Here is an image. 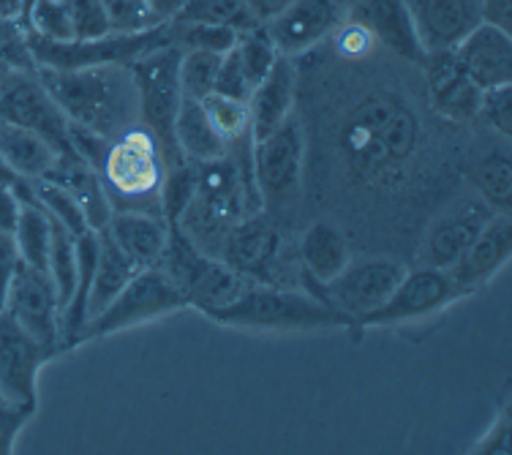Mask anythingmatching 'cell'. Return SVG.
<instances>
[{
	"mask_svg": "<svg viewBox=\"0 0 512 455\" xmlns=\"http://www.w3.org/2000/svg\"><path fill=\"white\" fill-rule=\"evenodd\" d=\"M0 71H11V74L36 71L33 55H30L28 30L11 17H0Z\"/></svg>",
	"mask_w": 512,
	"mask_h": 455,
	"instance_id": "ab89813d",
	"label": "cell"
},
{
	"mask_svg": "<svg viewBox=\"0 0 512 455\" xmlns=\"http://www.w3.org/2000/svg\"><path fill=\"white\" fill-rule=\"evenodd\" d=\"M36 69H90V66H131L142 55L175 44L172 22H158L142 33H107L96 39L47 41L28 33Z\"/></svg>",
	"mask_w": 512,
	"mask_h": 455,
	"instance_id": "8992f818",
	"label": "cell"
},
{
	"mask_svg": "<svg viewBox=\"0 0 512 455\" xmlns=\"http://www.w3.org/2000/svg\"><path fill=\"white\" fill-rule=\"evenodd\" d=\"M131 77L137 85L139 123L156 137L158 148L164 153L169 167L183 164L178 142H175V120H178L180 104H183V88H180V47L167 44L158 50L142 55L131 66Z\"/></svg>",
	"mask_w": 512,
	"mask_h": 455,
	"instance_id": "5b68a950",
	"label": "cell"
},
{
	"mask_svg": "<svg viewBox=\"0 0 512 455\" xmlns=\"http://www.w3.org/2000/svg\"><path fill=\"white\" fill-rule=\"evenodd\" d=\"M278 60L276 44L270 41L267 30L259 25L254 30H243L237 41L221 55L216 90L232 99L248 101L251 90L262 82L267 71Z\"/></svg>",
	"mask_w": 512,
	"mask_h": 455,
	"instance_id": "7402d4cb",
	"label": "cell"
},
{
	"mask_svg": "<svg viewBox=\"0 0 512 455\" xmlns=\"http://www.w3.org/2000/svg\"><path fill=\"white\" fill-rule=\"evenodd\" d=\"M101 3L107 14L109 33H142L161 22L148 6V0H101Z\"/></svg>",
	"mask_w": 512,
	"mask_h": 455,
	"instance_id": "60d3db41",
	"label": "cell"
},
{
	"mask_svg": "<svg viewBox=\"0 0 512 455\" xmlns=\"http://www.w3.org/2000/svg\"><path fill=\"white\" fill-rule=\"evenodd\" d=\"M101 180L115 210L161 213L158 197L167 175V161L156 137L142 123L109 139L99 164Z\"/></svg>",
	"mask_w": 512,
	"mask_h": 455,
	"instance_id": "277c9868",
	"label": "cell"
},
{
	"mask_svg": "<svg viewBox=\"0 0 512 455\" xmlns=\"http://www.w3.org/2000/svg\"><path fill=\"white\" fill-rule=\"evenodd\" d=\"M512 254V216L510 213H493V218L480 229V235L472 240V246L455 259V265L447 268L453 276L455 287L461 295H472L485 284H491L499 276Z\"/></svg>",
	"mask_w": 512,
	"mask_h": 455,
	"instance_id": "d6986e66",
	"label": "cell"
},
{
	"mask_svg": "<svg viewBox=\"0 0 512 455\" xmlns=\"http://www.w3.org/2000/svg\"><path fill=\"white\" fill-rule=\"evenodd\" d=\"M22 194H25V202H22L20 221H17V229L11 238H14L22 265L47 273V259H50L52 246V218L28 197L25 186H22Z\"/></svg>",
	"mask_w": 512,
	"mask_h": 455,
	"instance_id": "1f68e13d",
	"label": "cell"
},
{
	"mask_svg": "<svg viewBox=\"0 0 512 455\" xmlns=\"http://www.w3.org/2000/svg\"><path fill=\"white\" fill-rule=\"evenodd\" d=\"M139 268H156L172 238V227L161 213L148 210H115L104 227Z\"/></svg>",
	"mask_w": 512,
	"mask_h": 455,
	"instance_id": "d4e9b609",
	"label": "cell"
},
{
	"mask_svg": "<svg viewBox=\"0 0 512 455\" xmlns=\"http://www.w3.org/2000/svg\"><path fill=\"white\" fill-rule=\"evenodd\" d=\"M425 52L453 50L483 22V0H404Z\"/></svg>",
	"mask_w": 512,
	"mask_h": 455,
	"instance_id": "603a6c76",
	"label": "cell"
},
{
	"mask_svg": "<svg viewBox=\"0 0 512 455\" xmlns=\"http://www.w3.org/2000/svg\"><path fill=\"white\" fill-rule=\"evenodd\" d=\"M194 191H197V164L183 161L178 167L167 169L158 205H161V216L167 218L169 227H178V221L194 199Z\"/></svg>",
	"mask_w": 512,
	"mask_h": 455,
	"instance_id": "8d00e7d4",
	"label": "cell"
},
{
	"mask_svg": "<svg viewBox=\"0 0 512 455\" xmlns=\"http://www.w3.org/2000/svg\"><path fill=\"white\" fill-rule=\"evenodd\" d=\"M335 3H338L341 9H349V6H355L357 0H335Z\"/></svg>",
	"mask_w": 512,
	"mask_h": 455,
	"instance_id": "db71d44e",
	"label": "cell"
},
{
	"mask_svg": "<svg viewBox=\"0 0 512 455\" xmlns=\"http://www.w3.org/2000/svg\"><path fill=\"white\" fill-rule=\"evenodd\" d=\"M483 20L512 30V0H483Z\"/></svg>",
	"mask_w": 512,
	"mask_h": 455,
	"instance_id": "c3c4849f",
	"label": "cell"
},
{
	"mask_svg": "<svg viewBox=\"0 0 512 455\" xmlns=\"http://www.w3.org/2000/svg\"><path fill=\"white\" fill-rule=\"evenodd\" d=\"M306 164V137L297 115L281 123L262 139L251 142V169L259 191L262 210L267 205H281L300 194Z\"/></svg>",
	"mask_w": 512,
	"mask_h": 455,
	"instance_id": "30bf717a",
	"label": "cell"
},
{
	"mask_svg": "<svg viewBox=\"0 0 512 455\" xmlns=\"http://www.w3.org/2000/svg\"><path fill=\"white\" fill-rule=\"evenodd\" d=\"M207 319L256 333H319L346 327V319L338 317L311 289H286L270 281H251L235 303Z\"/></svg>",
	"mask_w": 512,
	"mask_h": 455,
	"instance_id": "3957f363",
	"label": "cell"
},
{
	"mask_svg": "<svg viewBox=\"0 0 512 455\" xmlns=\"http://www.w3.org/2000/svg\"><path fill=\"white\" fill-rule=\"evenodd\" d=\"M36 77L74 129L109 142L139 123L137 85L128 66L36 69Z\"/></svg>",
	"mask_w": 512,
	"mask_h": 455,
	"instance_id": "7a4b0ae2",
	"label": "cell"
},
{
	"mask_svg": "<svg viewBox=\"0 0 512 455\" xmlns=\"http://www.w3.org/2000/svg\"><path fill=\"white\" fill-rule=\"evenodd\" d=\"M248 9H251V14L256 17V22L259 25H265V22H270L276 14H281V11L292 3V0H246Z\"/></svg>",
	"mask_w": 512,
	"mask_h": 455,
	"instance_id": "681fc988",
	"label": "cell"
},
{
	"mask_svg": "<svg viewBox=\"0 0 512 455\" xmlns=\"http://www.w3.org/2000/svg\"><path fill=\"white\" fill-rule=\"evenodd\" d=\"M25 30L47 41H71L74 28H71L69 11L63 6V0H36L30 9Z\"/></svg>",
	"mask_w": 512,
	"mask_h": 455,
	"instance_id": "f35d334b",
	"label": "cell"
},
{
	"mask_svg": "<svg viewBox=\"0 0 512 455\" xmlns=\"http://www.w3.org/2000/svg\"><path fill=\"white\" fill-rule=\"evenodd\" d=\"M96 235H99V254H96V268H93V281H90L88 319L96 317L101 308L107 306L109 300L118 295L131 278L137 276L139 270H145L139 268L137 262L128 257L126 251L109 238L104 229H99Z\"/></svg>",
	"mask_w": 512,
	"mask_h": 455,
	"instance_id": "f1b7e54d",
	"label": "cell"
},
{
	"mask_svg": "<svg viewBox=\"0 0 512 455\" xmlns=\"http://www.w3.org/2000/svg\"><path fill=\"white\" fill-rule=\"evenodd\" d=\"M474 194L483 199L493 213L512 210V159L510 148H499L485 153L472 164L469 172Z\"/></svg>",
	"mask_w": 512,
	"mask_h": 455,
	"instance_id": "4dcf8cb0",
	"label": "cell"
},
{
	"mask_svg": "<svg viewBox=\"0 0 512 455\" xmlns=\"http://www.w3.org/2000/svg\"><path fill=\"white\" fill-rule=\"evenodd\" d=\"M47 276L52 287L58 292L60 311L69 306L71 295L77 289L79 259H77V235H71L69 229L60 227L58 221H52V246L50 259H47Z\"/></svg>",
	"mask_w": 512,
	"mask_h": 455,
	"instance_id": "836d02e7",
	"label": "cell"
},
{
	"mask_svg": "<svg viewBox=\"0 0 512 455\" xmlns=\"http://www.w3.org/2000/svg\"><path fill=\"white\" fill-rule=\"evenodd\" d=\"M472 453H510V409L504 406L499 423H493L483 442H477Z\"/></svg>",
	"mask_w": 512,
	"mask_h": 455,
	"instance_id": "bcb514c9",
	"label": "cell"
},
{
	"mask_svg": "<svg viewBox=\"0 0 512 455\" xmlns=\"http://www.w3.org/2000/svg\"><path fill=\"white\" fill-rule=\"evenodd\" d=\"M175 142H178L183 161H191V164L216 161L229 153L227 142L210 126L202 104L197 99H186V96H183L178 120H175Z\"/></svg>",
	"mask_w": 512,
	"mask_h": 455,
	"instance_id": "f546056e",
	"label": "cell"
},
{
	"mask_svg": "<svg viewBox=\"0 0 512 455\" xmlns=\"http://www.w3.org/2000/svg\"><path fill=\"white\" fill-rule=\"evenodd\" d=\"M58 156L60 150L47 137L0 118V159L6 161V167L20 180L30 183V180L50 178Z\"/></svg>",
	"mask_w": 512,
	"mask_h": 455,
	"instance_id": "4316f807",
	"label": "cell"
},
{
	"mask_svg": "<svg viewBox=\"0 0 512 455\" xmlns=\"http://www.w3.org/2000/svg\"><path fill=\"white\" fill-rule=\"evenodd\" d=\"M406 270L409 268L404 262L393 257H365L357 262L349 259V265L338 276L327 284L311 287V292L325 300L338 317H344L346 327H355L360 319L382 306Z\"/></svg>",
	"mask_w": 512,
	"mask_h": 455,
	"instance_id": "9c48e42d",
	"label": "cell"
},
{
	"mask_svg": "<svg viewBox=\"0 0 512 455\" xmlns=\"http://www.w3.org/2000/svg\"><path fill=\"white\" fill-rule=\"evenodd\" d=\"M17 265H20V254H17L14 238L0 232V308H3V297H6V289H9V281Z\"/></svg>",
	"mask_w": 512,
	"mask_h": 455,
	"instance_id": "7dc6e473",
	"label": "cell"
},
{
	"mask_svg": "<svg viewBox=\"0 0 512 455\" xmlns=\"http://www.w3.org/2000/svg\"><path fill=\"white\" fill-rule=\"evenodd\" d=\"M278 248H281V235L273 227V221L259 210L229 227L218 259H224L229 268L251 281H267V273L276 265Z\"/></svg>",
	"mask_w": 512,
	"mask_h": 455,
	"instance_id": "44dd1931",
	"label": "cell"
},
{
	"mask_svg": "<svg viewBox=\"0 0 512 455\" xmlns=\"http://www.w3.org/2000/svg\"><path fill=\"white\" fill-rule=\"evenodd\" d=\"M346 17L371 33L379 52L417 69L423 66L425 47L404 0H357L346 9Z\"/></svg>",
	"mask_w": 512,
	"mask_h": 455,
	"instance_id": "2e32d148",
	"label": "cell"
},
{
	"mask_svg": "<svg viewBox=\"0 0 512 455\" xmlns=\"http://www.w3.org/2000/svg\"><path fill=\"white\" fill-rule=\"evenodd\" d=\"M186 3L188 0H148V6L153 9V14H156L161 22L175 20L180 11L186 9Z\"/></svg>",
	"mask_w": 512,
	"mask_h": 455,
	"instance_id": "f907efd6",
	"label": "cell"
},
{
	"mask_svg": "<svg viewBox=\"0 0 512 455\" xmlns=\"http://www.w3.org/2000/svg\"><path fill=\"white\" fill-rule=\"evenodd\" d=\"M22 186H25V180L0 186V232H6V235H14L17 221H20L22 202H25Z\"/></svg>",
	"mask_w": 512,
	"mask_h": 455,
	"instance_id": "f6af8a7d",
	"label": "cell"
},
{
	"mask_svg": "<svg viewBox=\"0 0 512 455\" xmlns=\"http://www.w3.org/2000/svg\"><path fill=\"white\" fill-rule=\"evenodd\" d=\"M50 357V352L25 327L17 325V319L0 308V398L3 401L36 406L39 374Z\"/></svg>",
	"mask_w": 512,
	"mask_h": 455,
	"instance_id": "5bb4252c",
	"label": "cell"
},
{
	"mask_svg": "<svg viewBox=\"0 0 512 455\" xmlns=\"http://www.w3.org/2000/svg\"><path fill=\"white\" fill-rule=\"evenodd\" d=\"M344 14L346 9H341L335 0H292L262 28L276 44L278 55L303 58L316 47L327 44L335 28L344 22Z\"/></svg>",
	"mask_w": 512,
	"mask_h": 455,
	"instance_id": "9a60e30c",
	"label": "cell"
},
{
	"mask_svg": "<svg viewBox=\"0 0 512 455\" xmlns=\"http://www.w3.org/2000/svg\"><path fill=\"white\" fill-rule=\"evenodd\" d=\"M6 183H20V178L11 172L9 167H6V161L0 159V186H6Z\"/></svg>",
	"mask_w": 512,
	"mask_h": 455,
	"instance_id": "f5cc1de1",
	"label": "cell"
},
{
	"mask_svg": "<svg viewBox=\"0 0 512 455\" xmlns=\"http://www.w3.org/2000/svg\"><path fill=\"white\" fill-rule=\"evenodd\" d=\"M156 268L178 284L188 308H197L205 317L235 303L240 292L251 284V278L240 276L224 259L199 251L178 229H172L167 251Z\"/></svg>",
	"mask_w": 512,
	"mask_h": 455,
	"instance_id": "52a82bcc",
	"label": "cell"
},
{
	"mask_svg": "<svg viewBox=\"0 0 512 455\" xmlns=\"http://www.w3.org/2000/svg\"><path fill=\"white\" fill-rule=\"evenodd\" d=\"M297 88H300V69L297 58L278 55L273 69L248 96V115H251V142L276 131L281 123L295 115Z\"/></svg>",
	"mask_w": 512,
	"mask_h": 455,
	"instance_id": "cb8c5ba5",
	"label": "cell"
},
{
	"mask_svg": "<svg viewBox=\"0 0 512 455\" xmlns=\"http://www.w3.org/2000/svg\"><path fill=\"white\" fill-rule=\"evenodd\" d=\"M0 118L20 123L25 129L47 137L55 148L71 150V126L44 85L30 74H9L0 85Z\"/></svg>",
	"mask_w": 512,
	"mask_h": 455,
	"instance_id": "4fadbf2b",
	"label": "cell"
},
{
	"mask_svg": "<svg viewBox=\"0 0 512 455\" xmlns=\"http://www.w3.org/2000/svg\"><path fill=\"white\" fill-rule=\"evenodd\" d=\"M423 77L428 104L436 115L450 123H474L483 88H477L469 74L463 71L461 60L455 58L453 50H431L425 52Z\"/></svg>",
	"mask_w": 512,
	"mask_h": 455,
	"instance_id": "e0dca14e",
	"label": "cell"
},
{
	"mask_svg": "<svg viewBox=\"0 0 512 455\" xmlns=\"http://www.w3.org/2000/svg\"><path fill=\"white\" fill-rule=\"evenodd\" d=\"M349 259L352 248L338 224L322 218L306 227L300 238V265L311 287L327 284L330 278L338 276L349 265Z\"/></svg>",
	"mask_w": 512,
	"mask_h": 455,
	"instance_id": "83f0119b",
	"label": "cell"
},
{
	"mask_svg": "<svg viewBox=\"0 0 512 455\" xmlns=\"http://www.w3.org/2000/svg\"><path fill=\"white\" fill-rule=\"evenodd\" d=\"M50 180L60 183L69 191L71 197L77 199L82 216L88 221L90 229H104L107 221L112 218L115 208L107 197V188L101 180V172L90 161L79 156L77 150H63L58 156V164L50 172Z\"/></svg>",
	"mask_w": 512,
	"mask_h": 455,
	"instance_id": "484cf974",
	"label": "cell"
},
{
	"mask_svg": "<svg viewBox=\"0 0 512 455\" xmlns=\"http://www.w3.org/2000/svg\"><path fill=\"white\" fill-rule=\"evenodd\" d=\"M183 308H188L186 297L164 270H139L137 276L131 278L96 317L88 319V325L82 330V344L96 341V338L115 336V333H123L131 327L148 325L156 319L172 317Z\"/></svg>",
	"mask_w": 512,
	"mask_h": 455,
	"instance_id": "ba28073f",
	"label": "cell"
},
{
	"mask_svg": "<svg viewBox=\"0 0 512 455\" xmlns=\"http://www.w3.org/2000/svg\"><path fill=\"white\" fill-rule=\"evenodd\" d=\"M202 109H205L210 126L216 129V134L224 142L227 148H235V145H243V142H251V115H248V101L232 99V96H224V93H207L205 99H199Z\"/></svg>",
	"mask_w": 512,
	"mask_h": 455,
	"instance_id": "d6a6232c",
	"label": "cell"
},
{
	"mask_svg": "<svg viewBox=\"0 0 512 455\" xmlns=\"http://www.w3.org/2000/svg\"><path fill=\"white\" fill-rule=\"evenodd\" d=\"M20 9L22 0H0V17H11L20 22Z\"/></svg>",
	"mask_w": 512,
	"mask_h": 455,
	"instance_id": "816d5d0a",
	"label": "cell"
},
{
	"mask_svg": "<svg viewBox=\"0 0 512 455\" xmlns=\"http://www.w3.org/2000/svg\"><path fill=\"white\" fill-rule=\"evenodd\" d=\"M453 52L477 88L512 85V30L483 20L455 44Z\"/></svg>",
	"mask_w": 512,
	"mask_h": 455,
	"instance_id": "ffe728a7",
	"label": "cell"
},
{
	"mask_svg": "<svg viewBox=\"0 0 512 455\" xmlns=\"http://www.w3.org/2000/svg\"><path fill=\"white\" fill-rule=\"evenodd\" d=\"M338 131L346 167L363 183L395 180L420 148V115L393 90H368L349 107Z\"/></svg>",
	"mask_w": 512,
	"mask_h": 455,
	"instance_id": "6da1fadb",
	"label": "cell"
},
{
	"mask_svg": "<svg viewBox=\"0 0 512 455\" xmlns=\"http://www.w3.org/2000/svg\"><path fill=\"white\" fill-rule=\"evenodd\" d=\"M491 218L493 210L477 194L453 202L425 232L420 265L439 270H447L450 265H455V259L472 246V240L480 235V229Z\"/></svg>",
	"mask_w": 512,
	"mask_h": 455,
	"instance_id": "ac0fdd59",
	"label": "cell"
},
{
	"mask_svg": "<svg viewBox=\"0 0 512 455\" xmlns=\"http://www.w3.org/2000/svg\"><path fill=\"white\" fill-rule=\"evenodd\" d=\"M474 123H483L485 129H491L493 134H499L504 142H510V137H512V85L483 90V99H480V107H477Z\"/></svg>",
	"mask_w": 512,
	"mask_h": 455,
	"instance_id": "b9f144b4",
	"label": "cell"
},
{
	"mask_svg": "<svg viewBox=\"0 0 512 455\" xmlns=\"http://www.w3.org/2000/svg\"><path fill=\"white\" fill-rule=\"evenodd\" d=\"M461 297V289L455 287L453 276L447 270L420 265V268L406 270L390 297L368 317L360 319L355 330L417 325L442 314L444 308H450Z\"/></svg>",
	"mask_w": 512,
	"mask_h": 455,
	"instance_id": "8fae6325",
	"label": "cell"
},
{
	"mask_svg": "<svg viewBox=\"0 0 512 455\" xmlns=\"http://www.w3.org/2000/svg\"><path fill=\"white\" fill-rule=\"evenodd\" d=\"M33 415H36V406L9 404L0 398V455L14 453L17 436L22 434V428L28 426Z\"/></svg>",
	"mask_w": 512,
	"mask_h": 455,
	"instance_id": "ee69618b",
	"label": "cell"
},
{
	"mask_svg": "<svg viewBox=\"0 0 512 455\" xmlns=\"http://www.w3.org/2000/svg\"><path fill=\"white\" fill-rule=\"evenodd\" d=\"M175 20L210 22V25H224L237 33L259 28L246 0H188L186 9L180 11Z\"/></svg>",
	"mask_w": 512,
	"mask_h": 455,
	"instance_id": "d590c367",
	"label": "cell"
},
{
	"mask_svg": "<svg viewBox=\"0 0 512 455\" xmlns=\"http://www.w3.org/2000/svg\"><path fill=\"white\" fill-rule=\"evenodd\" d=\"M3 311L17 319V325L25 327L52 357L63 352L58 292L44 270L28 268L20 262L3 297Z\"/></svg>",
	"mask_w": 512,
	"mask_h": 455,
	"instance_id": "7c38bea8",
	"label": "cell"
},
{
	"mask_svg": "<svg viewBox=\"0 0 512 455\" xmlns=\"http://www.w3.org/2000/svg\"><path fill=\"white\" fill-rule=\"evenodd\" d=\"M63 6L69 11L74 39H96V36L109 33L107 14H104L101 0H63Z\"/></svg>",
	"mask_w": 512,
	"mask_h": 455,
	"instance_id": "7bdbcfd3",
	"label": "cell"
},
{
	"mask_svg": "<svg viewBox=\"0 0 512 455\" xmlns=\"http://www.w3.org/2000/svg\"><path fill=\"white\" fill-rule=\"evenodd\" d=\"M221 55L205 50H180V88L186 99H205L216 90Z\"/></svg>",
	"mask_w": 512,
	"mask_h": 455,
	"instance_id": "74e56055",
	"label": "cell"
},
{
	"mask_svg": "<svg viewBox=\"0 0 512 455\" xmlns=\"http://www.w3.org/2000/svg\"><path fill=\"white\" fill-rule=\"evenodd\" d=\"M25 191H28V197L39 205L52 221H58L60 227H66L71 235H82V232H88V221L82 216V210H79L77 199L71 197L66 188L55 183L50 178H41V180H30L25 183Z\"/></svg>",
	"mask_w": 512,
	"mask_h": 455,
	"instance_id": "e575fe53",
	"label": "cell"
}]
</instances>
